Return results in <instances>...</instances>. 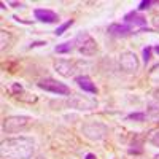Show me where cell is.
Wrapping results in <instances>:
<instances>
[{"mask_svg":"<svg viewBox=\"0 0 159 159\" xmlns=\"http://www.w3.org/2000/svg\"><path fill=\"white\" fill-rule=\"evenodd\" d=\"M75 83L81 88L84 92H89V94H97V88L96 84L92 83V80L88 75H80L75 78Z\"/></svg>","mask_w":159,"mask_h":159,"instance_id":"30bf717a","label":"cell"},{"mask_svg":"<svg viewBox=\"0 0 159 159\" xmlns=\"http://www.w3.org/2000/svg\"><path fill=\"white\" fill-rule=\"evenodd\" d=\"M34 15H35V19H38L40 22L52 24V22H57V21H59L57 13L51 11V10H45V8H37V10L34 11Z\"/></svg>","mask_w":159,"mask_h":159,"instance_id":"ba28073f","label":"cell"},{"mask_svg":"<svg viewBox=\"0 0 159 159\" xmlns=\"http://www.w3.org/2000/svg\"><path fill=\"white\" fill-rule=\"evenodd\" d=\"M84 159H97V157H96V156H94V154H92V153H88V154H86V157H84Z\"/></svg>","mask_w":159,"mask_h":159,"instance_id":"7402d4cb","label":"cell"},{"mask_svg":"<svg viewBox=\"0 0 159 159\" xmlns=\"http://www.w3.org/2000/svg\"><path fill=\"white\" fill-rule=\"evenodd\" d=\"M130 30H132V25H129V24H116L115 22V24L108 25V32L116 37H126L130 34Z\"/></svg>","mask_w":159,"mask_h":159,"instance_id":"8fae6325","label":"cell"},{"mask_svg":"<svg viewBox=\"0 0 159 159\" xmlns=\"http://www.w3.org/2000/svg\"><path fill=\"white\" fill-rule=\"evenodd\" d=\"M42 45H46L45 42H34V43H30V48H35V46H42Z\"/></svg>","mask_w":159,"mask_h":159,"instance_id":"ffe728a7","label":"cell"},{"mask_svg":"<svg viewBox=\"0 0 159 159\" xmlns=\"http://www.w3.org/2000/svg\"><path fill=\"white\" fill-rule=\"evenodd\" d=\"M119 67H121L126 73H135L139 70V59L135 52L132 51H124L119 56Z\"/></svg>","mask_w":159,"mask_h":159,"instance_id":"8992f818","label":"cell"},{"mask_svg":"<svg viewBox=\"0 0 159 159\" xmlns=\"http://www.w3.org/2000/svg\"><path fill=\"white\" fill-rule=\"evenodd\" d=\"M81 132L86 139L92 142H99V140H103L105 135L108 134V127L99 121H86L81 127Z\"/></svg>","mask_w":159,"mask_h":159,"instance_id":"3957f363","label":"cell"},{"mask_svg":"<svg viewBox=\"0 0 159 159\" xmlns=\"http://www.w3.org/2000/svg\"><path fill=\"white\" fill-rule=\"evenodd\" d=\"M54 69H56V72L57 73H61L62 76H72L73 75V72H75V65H73V62H70V61H67V59H57L56 62H54Z\"/></svg>","mask_w":159,"mask_h":159,"instance_id":"9c48e42d","label":"cell"},{"mask_svg":"<svg viewBox=\"0 0 159 159\" xmlns=\"http://www.w3.org/2000/svg\"><path fill=\"white\" fill-rule=\"evenodd\" d=\"M11 7H15V8H18V7H24V3H19V2H8Z\"/></svg>","mask_w":159,"mask_h":159,"instance_id":"44dd1931","label":"cell"},{"mask_svg":"<svg viewBox=\"0 0 159 159\" xmlns=\"http://www.w3.org/2000/svg\"><path fill=\"white\" fill-rule=\"evenodd\" d=\"M69 105L76 110H92L97 107V102L94 99H88V97H81V96H72L69 99Z\"/></svg>","mask_w":159,"mask_h":159,"instance_id":"52a82bcc","label":"cell"},{"mask_svg":"<svg viewBox=\"0 0 159 159\" xmlns=\"http://www.w3.org/2000/svg\"><path fill=\"white\" fill-rule=\"evenodd\" d=\"M154 51H156L157 54H159V45H156V46H154Z\"/></svg>","mask_w":159,"mask_h":159,"instance_id":"cb8c5ba5","label":"cell"},{"mask_svg":"<svg viewBox=\"0 0 159 159\" xmlns=\"http://www.w3.org/2000/svg\"><path fill=\"white\" fill-rule=\"evenodd\" d=\"M72 24H73V19H69L67 22H64V24H61L59 27L56 29V32H54V34H56V35H62V34H64L65 30H67V29L70 27Z\"/></svg>","mask_w":159,"mask_h":159,"instance_id":"9a60e30c","label":"cell"},{"mask_svg":"<svg viewBox=\"0 0 159 159\" xmlns=\"http://www.w3.org/2000/svg\"><path fill=\"white\" fill-rule=\"evenodd\" d=\"M35 153V143L29 137L7 139L0 145L2 159H32Z\"/></svg>","mask_w":159,"mask_h":159,"instance_id":"6da1fadb","label":"cell"},{"mask_svg":"<svg viewBox=\"0 0 159 159\" xmlns=\"http://www.w3.org/2000/svg\"><path fill=\"white\" fill-rule=\"evenodd\" d=\"M154 159H159V154H156V156H154Z\"/></svg>","mask_w":159,"mask_h":159,"instance_id":"d4e9b609","label":"cell"},{"mask_svg":"<svg viewBox=\"0 0 159 159\" xmlns=\"http://www.w3.org/2000/svg\"><path fill=\"white\" fill-rule=\"evenodd\" d=\"M153 3H154L153 0H142V2L139 3V11H143V10H147V8H150V7H151Z\"/></svg>","mask_w":159,"mask_h":159,"instance_id":"d6986e66","label":"cell"},{"mask_svg":"<svg viewBox=\"0 0 159 159\" xmlns=\"http://www.w3.org/2000/svg\"><path fill=\"white\" fill-rule=\"evenodd\" d=\"M35 159H46V157H45V156H43V154H40V156H37V157H35Z\"/></svg>","mask_w":159,"mask_h":159,"instance_id":"603a6c76","label":"cell"},{"mask_svg":"<svg viewBox=\"0 0 159 159\" xmlns=\"http://www.w3.org/2000/svg\"><path fill=\"white\" fill-rule=\"evenodd\" d=\"M124 22L129 24V25H139V27H145L147 25V19H145L143 16L139 15V11H130L127 13V15L124 16Z\"/></svg>","mask_w":159,"mask_h":159,"instance_id":"7c38bea8","label":"cell"},{"mask_svg":"<svg viewBox=\"0 0 159 159\" xmlns=\"http://www.w3.org/2000/svg\"><path fill=\"white\" fill-rule=\"evenodd\" d=\"M0 37H2V49H5L11 43V35L7 30H2V32H0Z\"/></svg>","mask_w":159,"mask_h":159,"instance_id":"5bb4252c","label":"cell"},{"mask_svg":"<svg viewBox=\"0 0 159 159\" xmlns=\"http://www.w3.org/2000/svg\"><path fill=\"white\" fill-rule=\"evenodd\" d=\"M151 51H153L151 46H147V48L143 49V62H145V64L150 62V59H151Z\"/></svg>","mask_w":159,"mask_h":159,"instance_id":"ac0fdd59","label":"cell"},{"mask_svg":"<svg viewBox=\"0 0 159 159\" xmlns=\"http://www.w3.org/2000/svg\"><path fill=\"white\" fill-rule=\"evenodd\" d=\"M34 119L30 116H24V115H15V116H8L3 119V130L7 134H18V132H24L30 127Z\"/></svg>","mask_w":159,"mask_h":159,"instance_id":"7a4b0ae2","label":"cell"},{"mask_svg":"<svg viewBox=\"0 0 159 159\" xmlns=\"http://www.w3.org/2000/svg\"><path fill=\"white\" fill-rule=\"evenodd\" d=\"M145 118H147L145 113H130L126 116V119H134V121H145Z\"/></svg>","mask_w":159,"mask_h":159,"instance_id":"e0dca14e","label":"cell"},{"mask_svg":"<svg viewBox=\"0 0 159 159\" xmlns=\"http://www.w3.org/2000/svg\"><path fill=\"white\" fill-rule=\"evenodd\" d=\"M151 145H154V147H159V130H154V132H151V134L148 135V139H147Z\"/></svg>","mask_w":159,"mask_h":159,"instance_id":"2e32d148","label":"cell"},{"mask_svg":"<svg viewBox=\"0 0 159 159\" xmlns=\"http://www.w3.org/2000/svg\"><path fill=\"white\" fill-rule=\"evenodd\" d=\"M75 45L78 46V51L83 56H94L97 51V43L88 32H81L75 38Z\"/></svg>","mask_w":159,"mask_h":159,"instance_id":"277c9868","label":"cell"},{"mask_svg":"<svg viewBox=\"0 0 159 159\" xmlns=\"http://www.w3.org/2000/svg\"><path fill=\"white\" fill-rule=\"evenodd\" d=\"M37 86L43 91L52 92V94H57V96H69L70 94V88L67 84H64L57 80H52V78H45V80H40L37 83Z\"/></svg>","mask_w":159,"mask_h":159,"instance_id":"5b68a950","label":"cell"},{"mask_svg":"<svg viewBox=\"0 0 159 159\" xmlns=\"http://www.w3.org/2000/svg\"><path fill=\"white\" fill-rule=\"evenodd\" d=\"M73 45H75V40L73 42H65V43H61L54 48V51L57 52V54H67V52H70L73 49Z\"/></svg>","mask_w":159,"mask_h":159,"instance_id":"4fadbf2b","label":"cell"}]
</instances>
